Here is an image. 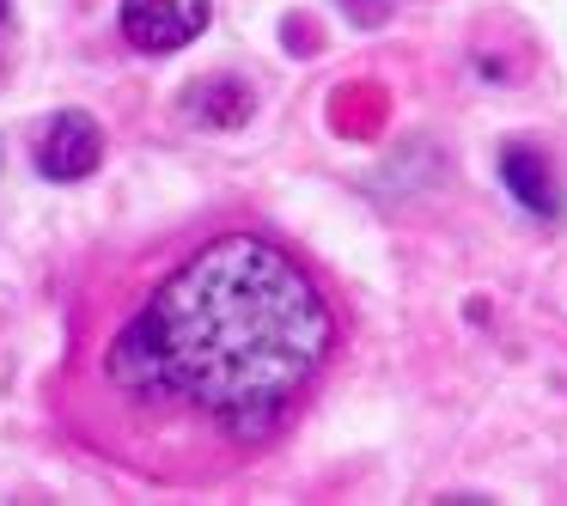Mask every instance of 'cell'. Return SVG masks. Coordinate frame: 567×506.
I'll use <instances>...</instances> for the list:
<instances>
[{
	"mask_svg": "<svg viewBox=\"0 0 567 506\" xmlns=\"http://www.w3.org/2000/svg\"><path fill=\"white\" fill-rule=\"evenodd\" d=\"M336 354V306L318 275L269 233H214L177 250L147 293L99 342V403L128 464L177 452V476L202 457H250L299 415Z\"/></svg>",
	"mask_w": 567,
	"mask_h": 506,
	"instance_id": "6da1fadb",
	"label": "cell"
},
{
	"mask_svg": "<svg viewBox=\"0 0 567 506\" xmlns=\"http://www.w3.org/2000/svg\"><path fill=\"white\" fill-rule=\"evenodd\" d=\"M208 31V0H123V38L141 55H172Z\"/></svg>",
	"mask_w": 567,
	"mask_h": 506,
	"instance_id": "7a4b0ae2",
	"label": "cell"
},
{
	"mask_svg": "<svg viewBox=\"0 0 567 506\" xmlns=\"http://www.w3.org/2000/svg\"><path fill=\"white\" fill-rule=\"evenodd\" d=\"M99 159H104V128L86 111L50 116V128L38 135V172L50 184H80V177L99 172Z\"/></svg>",
	"mask_w": 567,
	"mask_h": 506,
	"instance_id": "3957f363",
	"label": "cell"
},
{
	"mask_svg": "<svg viewBox=\"0 0 567 506\" xmlns=\"http://www.w3.org/2000/svg\"><path fill=\"white\" fill-rule=\"evenodd\" d=\"M501 184L513 189V202L537 220H561V184H555L549 159L530 147H506L501 153Z\"/></svg>",
	"mask_w": 567,
	"mask_h": 506,
	"instance_id": "277c9868",
	"label": "cell"
},
{
	"mask_svg": "<svg viewBox=\"0 0 567 506\" xmlns=\"http://www.w3.org/2000/svg\"><path fill=\"white\" fill-rule=\"evenodd\" d=\"M184 111H189V123H202V128H238L250 116V86L233 74L196 80V86L184 92Z\"/></svg>",
	"mask_w": 567,
	"mask_h": 506,
	"instance_id": "5b68a950",
	"label": "cell"
},
{
	"mask_svg": "<svg viewBox=\"0 0 567 506\" xmlns=\"http://www.w3.org/2000/svg\"><path fill=\"white\" fill-rule=\"evenodd\" d=\"M348 13H354V19H367V25H372V19H384V13H391V0H348Z\"/></svg>",
	"mask_w": 567,
	"mask_h": 506,
	"instance_id": "8992f818",
	"label": "cell"
},
{
	"mask_svg": "<svg viewBox=\"0 0 567 506\" xmlns=\"http://www.w3.org/2000/svg\"><path fill=\"white\" fill-rule=\"evenodd\" d=\"M0 25H7V0H0Z\"/></svg>",
	"mask_w": 567,
	"mask_h": 506,
	"instance_id": "52a82bcc",
	"label": "cell"
}]
</instances>
